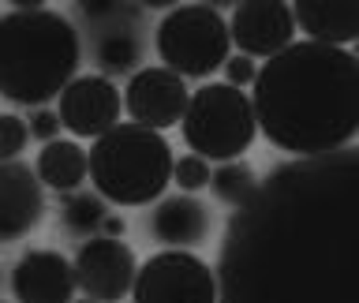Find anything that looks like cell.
I'll return each instance as SVG.
<instances>
[{"mask_svg": "<svg viewBox=\"0 0 359 303\" xmlns=\"http://www.w3.org/2000/svg\"><path fill=\"white\" fill-rule=\"evenodd\" d=\"M217 303H359V150L277 165L236 206Z\"/></svg>", "mask_w": 359, "mask_h": 303, "instance_id": "1", "label": "cell"}, {"mask_svg": "<svg viewBox=\"0 0 359 303\" xmlns=\"http://www.w3.org/2000/svg\"><path fill=\"white\" fill-rule=\"evenodd\" d=\"M255 123L277 150L325 157L359 131V56L333 45L292 41L258 64L251 83Z\"/></svg>", "mask_w": 359, "mask_h": 303, "instance_id": "2", "label": "cell"}, {"mask_svg": "<svg viewBox=\"0 0 359 303\" xmlns=\"http://www.w3.org/2000/svg\"><path fill=\"white\" fill-rule=\"evenodd\" d=\"M83 45L75 27L53 8H11L0 15V97L45 105L75 79Z\"/></svg>", "mask_w": 359, "mask_h": 303, "instance_id": "3", "label": "cell"}, {"mask_svg": "<svg viewBox=\"0 0 359 303\" xmlns=\"http://www.w3.org/2000/svg\"><path fill=\"white\" fill-rule=\"evenodd\" d=\"M90 180L105 202L146 206L165 198L172 184V146L161 131L139 123H116L90 146Z\"/></svg>", "mask_w": 359, "mask_h": 303, "instance_id": "4", "label": "cell"}, {"mask_svg": "<svg viewBox=\"0 0 359 303\" xmlns=\"http://www.w3.org/2000/svg\"><path fill=\"white\" fill-rule=\"evenodd\" d=\"M180 131L191 154L202 161H240V154L251 150L258 135L251 97L229 83H206L191 90Z\"/></svg>", "mask_w": 359, "mask_h": 303, "instance_id": "5", "label": "cell"}, {"mask_svg": "<svg viewBox=\"0 0 359 303\" xmlns=\"http://www.w3.org/2000/svg\"><path fill=\"white\" fill-rule=\"evenodd\" d=\"M161 67L187 79H210L232 56L229 19L210 4H180L165 11L154 34Z\"/></svg>", "mask_w": 359, "mask_h": 303, "instance_id": "6", "label": "cell"}, {"mask_svg": "<svg viewBox=\"0 0 359 303\" xmlns=\"http://www.w3.org/2000/svg\"><path fill=\"white\" fill-rule=\"evenodd\" d=\"M128 296L131 303H217V277L195 251L165 247L135 269Z\"/></svg>", "mask_w": 359, "mask_h": 303, "instance_id": "7", "label": "cell"}, {"mask_svg": "<svg viewBox=\"0 0 359 303\" xmlns=\"http://www.w3.org/2000/svg\"><path fill=\"white\" fill-rule=\"evenodd\" d=\"M187 97L191 90L180 75H172L168 67H139L128 86H123V112L131 116V123L150 131H165L176 128L187 112Z\"/></svg>", "mask_w": 359, "mask_h": 303, "instance_id": "8", "label": "cell"}, {"mask_svg": "<svg viewBox=\"0 0 359 303\" xmlns=\"http://www.w3.org/2000/svg\"><path fill=\"white\" fill-rule=\"evenodd\" d=\"M75 288H83L90 299L97 303H120L131 292L139 258L123 240H109V236H90L75 255Z\"/></svg>", "mask_w": 359, "mask_h": 303, "instance_id": "9", "label": "cell"}, {"mask_svg": "<svg viewBox=\"0 0 359 303\" xmlns=\"http://www.w3.org/2000/svg\"><path fill=\"white\" fill-rule=\"evenodd\" d=\"M120 86L105 75H75L60 94V128H67L75 139H101L120 123Z\"/></svg>", "mask_w": 359, "mask_h": 303, "instance_id": "10", "label": "cell"}, {"mask_svg": "<svg viewBox=\"0 0 359 303\" xmlns=\"http://www.w3.org/2000/svg\"><path fill=\"white\" fill-rule=\"evenodd\" d=\"M229 41L243 56H277L296 41V19H292V4L285 0H243L236 4L229 19Z\"/></svg>", "mask_w": 359, "mask_h": 303, "instance_id": "11", "label": "cell"}, {"mask_svg": "<svg viewBox=\"0 0 359 303\" xmlns=\"http://www.w3.org/2000/svg\"><path fill=\"white\" fill-rule=\"evenodd\" d=\"M11 296L15 303H72L75 269L53 247H34L11 269Z\"/></svg>", "mask_w": 359, "mask_h": 303, "instance_id": "12", "label": "cell"}, {"mask_svg": "<svg viewBox=\"0 0 359 303\" xmlns=\"http://www.w3.org/2000/svg\"><path fill=\"white\" fill-rule=\"evenodd\" d=\"M45 217V187L30 165L0 161V243L22 240Z\"/></svg>", "mask_w": 359, "mask_h": 303, "instance_id": "13", "label": "cell"}, {"mask_svg": "<svg viewBox=\"0 0 359 303\" xmlns=\"http://www.w3.org/2000/svg\"><path fill=\"white\" fill-rule=\"evenodd\" d=\"M292 19L314 45L348 49L359 38V4L355 0H296Z\"/></svg>", "mask_w": 359, "mask_h": 303, "instance_id": "14", "label": "cell"}, {"mask_svg": "<svg viewBox=\"0 0 359 303\" xmlns=\"http://www.w3.org/2000/svg\"><path fill=\"white\" fill-rule=\"evenodd\" d=\"M150 232L157 243H168L172 251H191L210 236V210L184 191L157 198V210L150 213Z\"/></svg>", "mask_w": 359, "mask_h": 303, "instance_id": "15", "label": "cell"}, {"mask_svg": "<svg viewBox=\"0 0 359 303\" xmlns=\"http://www.w3.org/2000/svg\"><path fill=\"white\" fill-rule=\"evenodd\" d=\"M34 176H38L41 187L53 191H79L83 180L90 176V157L75 139H53L41 146L38 161H34Z\"/></svg>", "mask_w": 359, "mask_h": 303, "instance_id": "16", "label": "cell"}, {"mask_svg": "<svg viewBox=\"0 0 359 303\" xmlns=\"http://www.w3.org/2000/svg\"><path fill=\"white\" fill-rule=\"evenodd\" d=\"M255 187H258V176L247 161H221L217 168H210V191L217 195V202L232 210L243 206L255 195Z\"/></svg>", "mask_w": 359, "mask_h": 303, "instance_id": "17", "label": "cell"}, {"mask_svg": "<svg viewBox=\"0 0 359 303\" xmlns=\"http://www.w3.org/2000/svg\"><path fill=\"white\" fill-rule=\"evenodd\" d=\"M109 213L105 198L101 195H90V191H72L60 206V217H64V229L75 232V236H97V224L101 217Z\"/></svg>", "mask_w": 359, "mask_h": 303, "instance_id": "18", "label": "cell"}, {"mask_svg": "<svg viewBox=\"0 0 359 303\" xmlns=\"http://www.w3.org/2000/svg\"><path fill=\"white\" fill-rule=\"evenodd\" d=\"M97 64H101V72H105V79L131 72V67L139 64V41H135V34H123V30L105 34V38L97 41Z\"/></svg>", "mask_w": 359, "mask_h": 303, "instance_id": "19", "label": "cell"}, {"mask_svg": "<svg viewBox=\"0 0 359 303\" xmlns=\"http://www.w3.org/2000/svg\"><path fill=\"white\" fill-rule=\"evenodd\" d=\"M172 184L184 195H195V191L210 187V161H202L195 154H184L180 161H172Z\"/></svg>", "mask_w": 359, "mask_h": 303, "instance_id": "20", "label": "cell"}, {"mask_svg": "<svg viewBox=\"0 0 359 303\" xmlns=\"http://www.w3.org/2000/svg\"><path fill=\"white\" fill-rule=\"evenodd\" d=\"M30 128L15 112H0V161H15V154L27 150Z\"/></svg>", "mask_w": 359, "mask_h": 303, "instance_id": "21", "label": "cell"}, {"mask_svg": "<svg viewBox=\"0 0 359 303\" xmlns=\"http://www.w3.org/2000/svg\"><path fill=\"white\" fill-rule=\"evenodd\" d=\"M221 72H224V83H229V86L243 90V86H251V83H255L258 64L251 60V56H243V53H232L229 60L221 64Z\"/></svg>", "mask_w": 359, "mask_h": 303, "instance_id": "22", "label": "cell"}, {"mask_svg": "<svg viewBox=\"0 0 359 303\" xmlns=\"http://www.w3.org/2000/svg\"><path fill=\"white\" fill-rule=\"evenodd\" d=\"M27 128H30V139H41V146L53 142V139H60V116H56L53 109H38L27 120Z\"/></svg>", "mask_w": 359, "mask_h": 303, "instance_id": "23", "label": "cell"}, {"mask_svg": "<svg viewBox=\"0 0 359 303\" xmlns=\"http://www.w3.org/2000/svg\"><path fill=\"white\" fill-rule=\"evenodd\" d=\"M79 11L86 19H120V15H131L135 8H123L116 0H79Z\"/></svg>", "mask_w": 359, "mask_h": 303, "instance_id": "24", "label": "cell"}, {"mask_svg": "<svg viewBox=\"0 0 359 303\" xmlns=\"http://www.w3.org/2000/svg\"><path fill=\"white\" fill-rule=\"evenodd\" d=\"M123 217H116V213H105L101 217V224H97V236H109V240H123Z\"/></svg>", "mask_w": 359, "mask_h": 303, "instance_id": "25", "label": "cell"}, {"mask_svg": "<svg viewBox=\"0 0 359 303\" xmlns=\"http://www.w3.org/2000/svg\"><path fill=\"white\" fill-rule=\"evenodd\" d=\"M72 303H97V299H90V296H83V299H72Z\"/></svg>", "mask_w": 359, "mask_h": 303, "instance_id": "26", "label": "cell"}]
</instances>
